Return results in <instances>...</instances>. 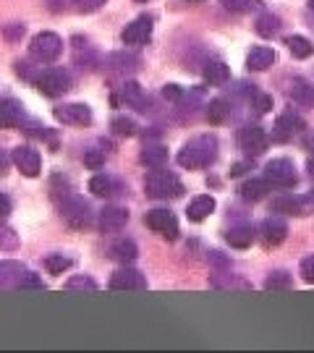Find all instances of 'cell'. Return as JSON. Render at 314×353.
I'll return each mask as SVG.
<instances>
[{
	"mask_svg": "<svg viewBox=\"0 0 314 353\" xmlns=\"http://www.w3.org/2000/svg\"><path fill=\"white\" fill-rule=\"evenodd\" d=\"M121 100L126 105H131V108H137V110H147V94H144V89L139 87L137 81H126L121 87Z\"/></svg>",
	"mask_w": 314,
	"mask_h": 353,
	"instance_id": "22",
	"label": "cell"
},
{
	"mask_svg": "<svg viewBox=\"0 0 314 353\" xmlns=\"http://www.w3.org/2000/svg\"><path fill=\"white\" fill-rule=\"evenodd\" d=\"M68 267H71V259L63 256V254H50V256H45V270H48L50 275H63Z\"/></svg>",
	"mask_w": 314,
	"mask_h": 353,
	"instance_id": "31",
	"label": "cell"
},
{
	"mask_svg": "<svg viewBox=\"0 0 314 353\" xmlns=\"http://www.w3.org/2000/svg\"><path fill=\"white\" fill-rule=\"evenodd\" d=\"M108 256H110V259H115V262H121V265H131V262L139 256V249H137V243H134L131 239H118L115 243H110Z\"/></svg>",
	"mask_w": 314,
	"mask_h": 353,
	"instance_id": "18",
	"label": "cell"
},
{
	"mask_svg": "<svg viewBox=\"0 0 314 353\" xmlns=\"http://www.w3.org/2000/svg\"><path fill=\"white\" fill-rule=\"evenodd\" d=\"M11 214V199L6 194H0V220H6Z\"/></svg>",
	"mask_w": 314,
	"mask_h": 353,
	"instance_id": "46",
	"label": "cell"
},
{
	"mask_svg": "<svg viewBox=\"0 0 314 353\" xmlns=\"http://www.w3.org/2000/svg\"><path fill=\"white\" fill-rule=\"evenodd\" d=\"M191 3H202V0H191Z\"/></svg>",
	"mask_w": 314,
	"mask_h": 353,
	"instance_id": "51",
	"label": "cell"
},
{
	"mask_svg": "<svg viewBox=\"0 0 314 353\" xmlns=\"http://www.w3.org/2000/svg\"><path fill=\"white\" fill-rule=\"evenodd\" d=\"M110 288L113 290H141V288H147V280H144V275L137 272V270L124 267V270H118L113 278H110Z\"/></svg>",
	"mask_w": 314,
	"mask_h": 353,
	"instance_id": "15",
	"label": "cell"
},
{
	"mask_svg": "<svg viewBox=\"0 0 314 353\" xmlns=\"http://www.w3.org/2000/svg\"><path fill=\"white\" fill-rule=\"evenodd\" d=\"M24 121V105L19 100H0V128H19Z\"/></svg>",
	"mask_w": 314,
	"mask_h": 353,
	"instance_id": "17",
	"label": "cell"
},
{
	"mask_svg": "<svg viewBox=\"0 0 314 353\" xmlns=\"http://www.w3.org/2000/svg\"><path fill=\"white\" fill-rule=\"evenodd\" d=\"M215 157H217V139L213 134H202L184 144V150L178 152V165L186 170H199V168H210Z\"/></svg>",
	"mask_w": 314,
	"mask_h": 353,
	"instance_id": "1",
	"label": "cell"
},
{
	"mask_svg": "<svg viewBox=\"0 0 314 353\" xmlns=\"http://www.w3.org/2000/svg\"><path fill=\"white\" fill-rule=\"evenodd\" d=\"M19 246V239L13 233L11 228H3L0 225V249H16Z\"/></svg>",
	"mask_w": 314,
	"mask_h": 353,
	"instance_id": "39",
	"label": "cell"
},
{
	"mask_svg": "<svg viewBox=\"0 0 314 353\" xmlns=\"http://www.w3.org/2000/svg\"><path fill=\"white\" fill-rule=\"evenodd\" d=\"M306 168H309V176L314 178V157H312V160H309V163H306Z\"/></svg>",
	"mask_w": 314,
	"mask_h": 353,
	"instance_id": "49",
	"label": "cell"
},
{
	"mask_svg": "<svg viewBox=\"0 0 314 353\" xmlns=\"http://www.w3.org/2000/svg\"><path fill=\"white\" fill-rule=\"evenodd\" d=\"M84 165L92 168V170H100L102 165H105V154L100 150H87L84 152Z\"/></svg>",
	"mask_w": 314,
	"mask_h": 353,
	"instance_id": "37",
	"label": "cell"
},
{
	"mask_svg": "<svg viewBox=\"0 0 314 353\" xmlns=\"http://www.w3.org/2000/svg\"><path fill=\"white\" fill-rule=\"evenodd\" d=\"M52 115L66 123V126H89L92 123V110H89V105L84 102H71V105H61V108H55Z\"/></svg>",
	"mask_w": 314,
	"mask_h": 353,
	"instance_id": "8",
	"label": "cell"
},
{
	"mask_svg": "<svg viewBox=\"0 0 314 353\" xmlns=\"http://www.w3.org/2000/svg\"><path fill=\"white\" fill-rule=\"evenodd\" d=\"M220 3L226 6L228 11H233V13H246L257 6V0H220Z\"/></svg>",
	"mask_w": 314,
	"mask_h": 353,
	"instance_id": "35",
	"label": "cell"
},
{
	"mask_svg": "<svg viewBox=\"0 0 314 353\" xmlns=\"http://www.w3.org/2000/svg\"><path fill=\"white\" fill-rule=\"evenodd\" d=\"M89 191H92L95 196H110V194H113V181L108 176H92Z\"/></svg>",
	"mask_w": 314,
	"mask_h": 353,
	"instance_id": "32",
	"label": "cell"
},
{
	"mask_svg": "<svg viewBox=\"0 0 314 353\" xmlns=\"http://www.w3.org/2000/svg\"><path fill=\"white\" fill-rule=\"evenodd\" d=\"M110 128H113V134H118V137H134L137 134V123L131 118H113Z\"/></svg>",
	"mask_w": 314,
	"mask_h": 353,
	"instance_id": "33",
	"label": "cell"
},
{
	"mask_svg": "<svg viewBox=\"0 0 314 353\" xmlns=\"http://www.w3.org/2000/svg\"><path fill=\"white\" fill-rule=\"evenodd\" d=\"M137 3H147V0H137Z\"/></svg>",
	"mask_w": 314,
	"mask_h": 353,
	"instance_id": "52",
	"label": "cell"
},
{
	"mask_svg": "<svg viewBox=\"0 0 314 353\" xmlns=\"http://www.w3.org/2000/svg\"><path fill=\"white\" fill-rule=\"evenodd\" d=\"M8 173V157H6V152L0 150V178Z\"/></svg>",
	"mask_w": 314,
	"mask_h": 353,
	"instance_id": "48",
	"label": "cell"
},
{
	"mask_svg": "<svg viewBox=\"0 0 314 353\" xmlns=\"http://www.w3.org/2000/svg\"><path fill=\"white\" fill-rule=\"evenodd\" d=\"M105 3H108V0H74V6H76V11H79V13H95V11H100Z\"/></svg>",
	"mask_w": 314,
	"mask_h": 353,
	"instance_id": "38",
	"label": "cell"
},
{
	"mask_svg": "<svg viewBox=\"0 0 314 353\" xmlns=\"http://www.w3.org/2000/svg\"><path fill=\"white\" fill-rule=\"evenodd\" d=\"M275 63V50L273 48H251L249 58H246V65H249V71H264V68H270V65Z\"/></svg>",
	"mask_w": 314,
	"mask_h": 353,
	"instance_id": "20",
	"label": "cell"
},
{
	"mask_svg": "<svg viewBox=\"0 0 314 353\" xmlns=\"http://www.w3.org/2000/svg\"><path fill=\"white\" fill-rule=\"evenodd\" d=\"M19 288H45V283L35 275V272H24V278H21V283H19Z\"/></svg>",
	"mask_w": 314,
	"mask_h": 353,
	"instance_id": "41",
	"label": "cell"
},
{
	"mask_svg": "<svg viewBox=\"0 0 314 353\" xmlns=\"http://www.w3.org/2000/svg\"><path fill=\"white\" fill-rule=\"evenodd\" d=\"M144 191H147V196H152V199H176V196L184 194V183L170 170L152 168L150 173H147V178H144Z\"/></svg>",
	"mask_w": 314,
	"mask_h": 353,
	"instance_id": "2",
	"label": "cell"
},
{
	"mask_svg": "<svg viewBox=\"0 0 314 353\" xmlns=\"http://www.w3.org/2000/svg\"><path fill=\"white\" fill-rule=\"evenodd\" d=\"M309 6H312V8H314V0H309Z\"/></svg>",
	"mask_w": 314,
	"mask_h": 353,
	"instance_id": "50",
	"label": "cell"
},
{
	"mask_svg": "<svg viewBox=\"0 0 314 353\" xmlns=\"http://www.w3.org/2000/svg\"><path fill=\"white\" fill-rule=\"evenodd\" d=\"M110 63H121L118 68H134V65H128V63H137V58H134V55H124V52H118V55H110V58H108V65Z\"/></svg>",
	"mask_w": 314,
	"mask_h": 353,
	"instance_id": "42",
	"label": "cell"
},
{
	"mask_svg": "<svg viewBox=\"0 0 314 353\" xmlns=\"http://www.w3.org/2000/svg\"><path fill=\"white\" fill-rule=\"evenodd\" d=\"M239 147L246 157H257L267 150V134L262 126H244L239 131Z\"/></svg>",
	"mask_w": 314,
	"mask_h": 353,
	"instance_id": "9",
	"label": "cell"
},
{
	"mask_svg": "<svg viewBox=\"0 0 314 353\" xmlns=\"http://www.w3.org/2000/svg\"><path fill=\"white\" fill-rule=\"evenodd\" d=\"M254 108H257V113H270V108H273V97L270 94H254Z\"/></svg>",
	"mask_w": 314,
	"mask_h": 353,
	"instance_id": "40",
	"label": "cell"
},
{
	"mask_svg": "<svg viewBox=\"0 0 314 353\" xmlns=\"http://www.w3.org/2000/svg\"><path fill=\"white\" fill-rule=\"evenodd\" d=\"M144 223H147V228H152L155 233L165 236L168 241L178 239V223L176 217H173V212H168V210H150V212L144 214Z\"/></svg>",
	"mask_w": 314,
	"mask_h": 353,
	"instance_id": "7",
	"label": "cell"
},
{
	"mask_svg": "<svg viewBox=\"0 0 314 353\" xmlns=\"http://www.w3.org/2000/svg\"><path fill=\"white\" fill-rule=\"evenodd\" d=\"M213 212H215V199L204 194V196L191 199V204H188V210H186V217L191 223H202V220H207Z\"/></svg>",
	"mask_w": 314,
	"mask_h": 353,
	"instance_id": "19",
	"label": "cell"
},
{
	"mask_svg": "<svg viewBox=\"0 0 314 353\" xmlns=\"http://www.w3.org/2000/svg\"><path fill=\"white\" fill-rule=\"evenodd\" d=\"M302 278L314 285V254L312 256H306V259L302 262Z\"/></svg>",
	"mask_w": 314,
	"mask_h": 353,
	"instance_id": "43",
	"label": "cell"
},
{
	"mask_svg": "<svg viewBox=\"0 0 314 353\" xmlns=\"http://www.w3.org/2000/svg\"><path fill=\"white\" fill-rule=\"evenodd\" d=\"M228 79H230V68L223 61H210V63L204 65V81L207 84L223 87V84H228Z\"/></svg>",
	"mask_w": 314,
	"mask_h": 353,
	"instance_id": "24",
	"label": "cell"
},
{
	"mask_svg": "<svg viewBox=\"0 0 314 353\" xmlns=\"http://www.w3.org/2000/svg\"><path fill=\"white\" fill-rule=\"evenodd\" d=\"M239 194H241V199H246V202H259V199H264V196L270 194V181H267V178L246 181L239 189Z\"/></svg>",
	"mask_w": 314,
	"mask_h": 353,
	"instance_id": "21",
	"label": "cell"
},
{
	"mask_svg": "<svg viewBox=\"0 0 314 353\" xmlns=\"http://www.w3.org/2000/svg\"><path fill=\"white\" fill-rule=\"evenodd\" d=\"M226 241L230 246H236V249H246V246H251V241H254V228L251 225L230 228L226 233Z\"/></svg>",
	"mask_w": 314,
	"mask_h": 353,
	"instance_id": "25",
	"label": "cell"
},
{
	"mask_svg": "<svg viewBox=\"0 0 314 353\" xmlns=\"http://www.w3.org/2000/svg\"><path fill=\"white\" fill-rule=\"evenodd\" d=\"M141 163L147 168H163L168 163V150L165 147H147L141 152Z\"/></svg>",
	"mask_w": 314,
	"mask_h": 353,
	"instance_id": "30",
	"label": "cell"
},
{
	"mask_svg": "<svg viewBox=\"0 0 314 353\" xmlns=\"http://www.w3.org/2000/svg\"><path fill=\"white\" fill-rule=\"evenodd\" d=\"M228 115H230V105H228L226 100H213L210 105H207V121L213 123V126H220V123H226Z\"/></svg>",
	"mask_w": 314,
	"mask_h": 353,
	"instance_id": "26",
	"label": "cell"
},
{
	"mask_svg": "<svg viewBox=\"0 0 314 353\" xmlns=\"http://www.w3.org/2000/svg\"><path fill=\"white\" fill-rule=\"evenodd\" d=\"M259 236H262V243L264 246H280L286 236H288V225H286V220H280V217H270V220H264L262 228H259Z\"/></svg>",
	"mask_w": 314,
	"mask_h": 353,
	"instance_id": "14",
	"label": "cell"
},
{
	"mask_svg": "<svg viewBox=\"0 0 314 353\" xmlns=\"http://www.w3.org/2000/svg\"><path fill=\"white\" fill-rule=\"evenodd\" d=\"M291 285V275L288 272H273L270 278L264 280V288L275 290V288H288Z\"/></svg>",
	"mask_w": 314,
	"mask_h": 353,
	"instance_id": "34",
	"label": "cell"
},
{
	"mask_svg": "<svg viewBox=\"0 0 314 353\" xmlns=\"http://www.w3.org/2000/svg\"><path fill=\"white\" fill-rule=\"evenodd\" d=\"M24 278V267L19 262H0V288H19Z\"/></svg>",
	"mask_w": 314,
	"mask_h": 353,
	"instance_id": "23",
	"label": "cell"
},
{
	"mask_svg": "<svg viewBox=\"0 0 314 353\" xmlns=\"http://www.w3.org/2000/svg\"><path fill=\"white\" fill-rule=\"evenodd\" d=\"M13 165L21 170V176L26 178H37L39 170H42V157H39L37 150H32V147H16L11 154Z\"/></svg>",
	"mask_w": 314,
	"mask_h": 353,
	"instance_id": "11",
	"label": "cell"
},
{
	"mask_svg": "<svg viewBox=\"0 0 314 353\" xmlns=\"http://www.w3.org/2000/svg\"><path fill=\"white\" fill-rule=\"evenodd\" d=\"M304 128H306V123H304V118L299 113H293V110L280 113L275 121V128H273V139L288 141V139H293L296 134H302Z\"/></svg>",
	"mask_w": 314,
	"mask_h": 353,
	"instance_id": "10",
	"label": "cell"
},
{
	"mask_svg": "<svg viewBox=\"0 0 314 353\" xmlns=\"http://www.w3.org/2000/svg\"><path fill=\"white\" fill-rule=\"evenodd\" d=\"M291 97L296 102H302V105H314V87L306 84V81H302V79H296V81L291 84Z\"/></svg>",
	"mask_w": 314,
	"mask_h": 353,
	"instance_id": "29",
	"label": "cell"
},
{
	"mask_svg": "<svg viewBox=\"0 0 314 353\" xmlns=\"http://www.w3.org/2000/svg\"><path fill=\"white\" fill-rule=\"evenodd\" d=\"M61 52L63 39L55 32H39V34H35L32 45H29V55L39 63H52L55 58H61Z\"/></svg>",
	"mask_w": 314,
	"mask_h": 353,
	"instance_id": "3",
	"label": "cell"
},
{
	"mask_svg": "<svg viewBox=\"0 0 314 353\" xmlns=\"http://www.w3.org/2000/svg\"><path fill=\"white\" fill-rule=\"evenodd\" d=\"M286 45H288V50H291V55L293 58H309L314 52V45L309 42L306 37H302V34H293V37H288L286 39Z\"/></svg>",
	"mask_w": 314,
	"mask_h": 353,
	"instance_id": "27",
	"label": "cell"
},
{
	"mask_svg": "<svg viewBox=\"0 0 314 353\" xmlns=\"http://www.w3.org/2000/svg\"><path fill=\"white\" fill-rule=\"evenodd\" d=\"M264 178H267L273 186H286V189L296 186V181H299L296 168H293V163L286 160V157H277V160H270V163L264 165Z\"/></svg>",
	"mask_w": 314,
	"mask_h": 353,
	"instance_id": "5",
	"label": "cell"
},
{
	"mask_svg": "<svg viewBox=\"0 0 314 353\" xmlns=\"http://www.w3.org/2000/svg\"><path fill=\"white\" fill-rule=\"evenodd\" d=\"M61 214L63 220L74 228H84L92 220V210H89V204L81 196H66L61 204Z\"/></svg>",
	"mask_w": 314,
	"mask_h": 353,
	"instance_id": "6",
	"label": "cell"
},
{
	"mask_svg": "<svg viewBox=\"0 0 314 353\" xmlns=\"http://www.w3.org/2000/svg\"><path fill=\"white\" fill-rule=\"evenodd\" d=\"M163 97L165 100H181V97H184V92H181L176 84H168V87L163 89Z\"/></svg>",
	"mask_w": 314,
	"mask_h": 353,
	"instance_id": "45",
	"label": "cell"
},
{
	"mask_svg": "<svg viewBox=\"0 0 314 353\" xmlns=\"http://www.w3.org/2000/svg\"><path fill=\"white\" fill-rule=\"evenodd\" d=\"M273 212L277 214H309L314 212V204L309 196H293V194H283L273 199Z\"/></svg>",
	"mask_w": 314,
	"mask_h": 353,
	"instance_id": "12",
	"label": "cell"
},
{
	"mask_svg": "<svg viewBox=\"0 0 314 353\" xmlns=\"http://www.w3.org/2000/svg\"><path fill=\"white\" fill-rule=\"evenodd\" d=\"M128 223V210L124 207H105L100 212V230L102 233H118Z\"/></svg>",
	"mask_w": 314,
	"mask_h": 353,
	"instance_id": "16",
	"label": "cell"
},
{
	"mask_svg": "<svg viewBox=\"0 0 314 353\" xmlns=\"http://www.w3.org/2000/svg\"><path fill=\"white\" fill-rule=\"evenodd\" d=\"M66 288L68 290H97V283H95L92 278H81V275H79V278L68 280Z\"/></svg>",
	"mask_w": 314,
	"mask_h": 353,
	"instance_id": "36",
	"label": "cell"
},
{
	"mask_svg": "<svg viewBox=\"0 0 314 353\" xmlns=\"http://www.w3.org/2000/svg\"><path fill=\"white\" fill-rule=\"evenodd\" d=\"M37 89L45 97H61L71 89V76L63 68H48L37 76Z\"/></svg>",
	"mask_w": 314,
	"mask_h": 353,
	"instance_id": "4",
	"label": "cell"
},
{
	"mask_svg": "<svg viewBox=\"0 0 314 353\" xmlns=\"http://www.w3.org/2000/svg\"><path fill=\"white\" fill-rule=\"evenodd\" d=\"M24 24H13V26H6V29H3V34H6V39H21L24 37Z\"/></svg>",
	"mask_w": 314,
	"mask_h": 353,
	"instance_id": "44",
	"label": "cell"
},
{
	"mask_svg": "<svg viewBox=\"0 0 314 353\" xmlns=\"http://www.w3.org/2000/svg\"><path fill=\"white\" fill-rule=\"evenodd\" d=\"M150 37H152L150 16H139V19H134V21L124 29V34H121V39H124L126 45H144Z\"/></svg>",
	"mask_w": 314,
	"mask_h": 353,
	"instance_id": "13",
	"label": "cell"
},
{
	"mask_svg": "<svg viewBox=\"0 0 314 353\" xmlns=\"http://www.w3.org/2000/svg\"><path fill=\"white\" fill-rule=\"evenodd\" d=\"M251 168V163L249 160H246V163H236L233 165V168H230V178H239V176H244V173H246V170H249Z\"/></svg>",
	"mask_w": 314,
	"mask_h": 353,
	"instance_id": "47",
	"label": "cell"
},
{
	"mask_svg": "<svg viewBox=\"0 0 314 353\" xmlns=\"http://www.w3.org/2000/svg\"><path fill=\"white\" fill-rule=\"evenodd\" d=\"M257 34H262V37H275L277 32H280V19H277L275 13H262L259 19H257Z\"/></svg>",
	"mask_w": 314,
	"mask_h": 353,
	"instance_id": "28",
	"label": "cell"
}]
</instances>
